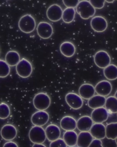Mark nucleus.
I'll use <instances>...</instances> for the list:
<instances>
[{
    "mask_svg": "<svg viewBox=\"0 0 117 147\" xmlns=\"http://www.w3.org/2000/svg\"><path fill=\"white\" fill-rule=\"evenodd\" d=\"M76 11L82 19L87 20L95 15L96 10L89 1H82L76 7Z\"/></svg>",
    "mask_w": 117,
    "mask_h": 147,
    "instance_id": "1",
    "label": "nucleus"
},
{
    "mask_svg": "<svg viewBox=\"0 0 117 147\" xmlns=\"http://www.w3.org/2000/svg\"><path fill=\"white\" fill-rule=\"evenodd\" d=\"M36 22L32 15L26 14L21 17L18 22V27L20 30L26 34H30L35 29Z\"/></svg>",
    "mask_w": 117,
    "mask_h": 147,
    "instance_id": "2",
    "label": "nucleus"
},
{
    "mask_svg": "<svg viewBox=\"0 0 117 147\" xmlns=\"http://www.w3.org/2000/svg\"><path fill=\"white\" fill-rule=\"evenodd\" d=\"M33 105L39 111H45L49 107L51 99L48 94L43 92L37 94L33 99Z\"/></svg>",
    "mask_w": 117,
    "mask_h": 147,
    "instance_id": "3",
    "label": "nucleus"
},
{
    "mask_svg": "<svg viewBox=\"0 0 117 147\" xmlns=\"http://www.w3.org/2000/svg\"><path fill=\"white\" fill-rule=\"evenodd\" d=\"M29 137L34 144H43L46 139L45 130L42 127L34 126L30 130Z\"/></svg>",
    "mask_w": 117,
    "mask_h": 147,
    "instance_id": "4",
    "label": "nucleus"
},
{
    "mask_svg": "<svg viewBox=\"0 0 117 147\" xmlns=\"http://www.w3.org/2000/svg\"><path fill=\"white\" fill-rule=\"evenodd\" d=\"M16 71L17 74L21 78H28L32 73V65L27 59L22 58L16 66Z\"/></svg>",
    "mask_w": 117,
    "mask_h": 147,
    "instance_id": "5",
    "label": "nucleus"
},
{
    "mask_svg": "<svg viewBox=\"0 0 117 147\" xmlns=\"http://www.w3.org/2000/svg\"><path fill=\"white\" fill-rule=\"evenodd\" d=\"M94 61L98 67L104 69L111 64V58L109 53L105 51L100 50L94 55Z\"/></svg>",
    "mask_w": 117,
    "mask_h": 147,
    "instance_id": "6",
    "label": "nucleus"
},
{
    "mask_svg": "<svg viewBox=\"0 0 117 147\" xmlns=\"http://www.w3.org/2000/svg\"><path fill=\"white\" fill-rule=\"evenodd\" d=\"M65 101L70 107L74 110H78L83 106V98L79 95L74 92H69L66 94Z\"/></svg>",
    "mask_w": 117,
    "mask_h": 147,
    "instance_id": "7",
    "label": "nucleus"
},
{
    "mask_svg": "<svg viewBox=\"0 0 117 147\" xmlns=\"http://www.w3.org/2000/svg\"><path fill=\"white\" fill-rule=\"evenodd\" d=\"M49 119V115L47 112L38 111L33 114L31 120L33 125L42 127L46 125Z\"/></svg>",
    "mask_w": 117,
    "mask_h": 147,
    "instance_id": "8",
    "label": "nucleus"
},
{
    "mask_svg": "<svg viewBox=\"0 0 117 147\" xmlns=\"http://www.w3.org/2000/svg\"><path fill=\"white\" fill-rule=\"evenodd\" d=\"M36 30L38 36L44 39L50 38L53 33V27L51 24L45 22H41L38 24Z\"/></svg>",
    "mask_w": 117,
    "mask_h": 147,
    "instance_id": "9",
    "label": "nucleus"
},
{
    "mask_svg": "<svg viewBox=\"0 0 117 147\" xmlns=\"http://www.w3.org/2000/svg\"><path fill=\"white\" fill-rule=\"evenodd\" d=\"M63 11L62 7L58 4L52 5L47 10V18L51 22H58L62 18Z\"/></svg>",
    "mask_w": 117,
    "mask_h": 147,
    "instance_id": "10",
    "label": "nucleus"
},
{
    "mask_svg": "<svg viewBox=\"0 0 117 147\" xmlns=\"http://www.w3.org/2000/svg\"><path fill=\"white\" fill-rule=\"evenodd\" d=\"M91 26L95 32H102L107 29L108 23L104 17L101 16H96L93 17L91 20Z\"/></svg>",
    "mask_w": 117,
    "mask_h": 147,
    "instance_id": "11",
    "label": "nucleus"
},
{
    "mask_svg": "<svg viewBox=\"0 0 117 147\" xmlns=\"http://www.w3.org/2000/svg\"><path fill=\"white\" fill-rule=\"evenodd\" d=\"M108 117L109 112L103 107L94 109L91 114V118L95 123H102L108 120Z\"/></svg>",
    "mask_w": 117,
    "mask_h": 147,
    "instance_id": "12",
    "label": "nucleus"
},
{
    "mask_svg": "<svg viewBox=\"0 0 117 147\" xmlns=\"http://www.w3.org/2000/svg\"><path fill=\"white\" fill-rule=\"evenodd\" d=\"M17 129L14 126L11 124H6L2 127L1 135L3 139L7 141H11L16 138Z\"/></svg>",
    "mask_w": 117,
    "mask_h": 147,
    "instance_id": "13",
    "label": "nucleus"
},
{
    "mask_svg": "<svg viewBox=\"0 0 117 147\" xmlns=\"http://www.w3.org/2000/svg\"><path fill=\"white\" fill-rule=\"evenodd\" d=\"M95 92L99 95L104 96H109L112 90V86L110 82L106 80L99 82L95 87Z\"/></svg>",
    "mask_w": 117,
    "mask_h": 147,
    "instance_id": "14",
    "label": "nucleus"
},
{
    "mask_svg": "<svg viewBox=\"0 0 117 147\" xmlns=\"http://www.w3.org/2000/svg\"><path fill=\"white\" fill-rule=\"evenodd\" d=\"M78 92L79 95L82 98L89 100L95 96V87L91 84H84L80 86Z\"/></svg>",
    "mask_w": 117,
    "mask_h": 147,
    "instance_id": "15",
    "label": "nucleus"
},
{
    "mask_svg": "<svg viewBox=\"0 0 117 147\" xmlns=\"http://www.w3.org/2000/svg\"><path fill=\"white\" fill-rule=\"evenodd\" d=\"M47 139L49 141L53 142L59 139L61 135L60 128L54 124H50L45 129Z\"/></svg>",
    "mask_w": 117,
    "mask_h": 147,
    "instance_id": "16",
    "label": "nucleus"
},
{
    "mask_svg": "<svg viewBox=\"0 0 117 147\" xmlns=\"http://www.w3.org/2000/svg\"><path fill=\"white\" fill-rule=\"evenodd\" d=\"M93 123L91 117L85 115L78 119L77 127L81 132H89L93 125Z\"/></svg>",
    "mask_w": 117,
    "mask_h": 147,
    "instance_id": "17",
    "label": "nucleus"
},
{
    "mask_svg": "<svg viewBox=\"0 0 117 147\" xmlns=\"http://www.w3.org/2000/svg\"><path fill=\"white\" fill-rule=\"evenodd\" d=\"M90 131L95 139L101 140L106 137V127L102 123L93 124Z\"/></svg>",
    "mask_w": 117,
    "mask_h": 147,
    "instance_id": "18",
    "label": "nucleus"
},
{
    "mask_svg": "<svg viewBox=\"0 0 117 147\" xmlns=\"http://www.w3.org/2000/svg\"><path fill=\"white\" fill-rule=\"evenodd\" d=\"M77 125V121L75 119L70 116L63 117L60 121L61 128L66 131H74L76 128Z\"/></svg>",
    "mask_w": 117,
    "mask_h": 147,
    "instance_id": "19",
    "label": "nucleus"
},
{
    "mask_svg": "<svg viewBox=\"0 0 117 147\" xmlns=\"http://www.w3.org/2000/svg\"><path fill=\"white\" fill-rule=\"evenodd\" d=\"M93 137L89 132H81L78 134V147H88L93 140Z\"/></svg>",
    "mask_w": 117,
    "mask_h": 147,
    "instance_id": "20",
    "label": "nucleus"
},
{
    "mask_svg": "<svg viewBox=\"0 0 117 147\" xmlns=\"http://www.w3.org/2000/svg\"><path fill=\"white\" fill-rule=\"evenodd\" d=\"M60 51L61 53L65 57H71L75 55L76 49L75 45L72 42L65 41L61 44Z\"/></svg>",
    "mask_w": 117,
    "mask_h": 147,
    "instance_id": "21",
    "label": "nucleus"
},
{
    "mask_svg": "<svg viewBox=\"0 0 117 147\" xmlns=\"http://www.w3.org/2000/svg\"><path fill=\"white\" fill-rule=\"evenodd\" d=\"M106 99V97L99 94L94 96L88 100V106L93 109L103 107L105 105Z\"/></svg>",
    "mask_w": 117,
    "mask_h": 147,
    "instance_id": "22",
    "label": "nucleus"
},
{
    "mask_svg": "<svg viewBox=\"0 0 117 147\" xmlns=\"http://www.w3.org/2000/svg\"><path fill=\"white\" fill-rule=\"evenodd\" d=\"M78 135L74 131H66L63 136V139L67 146L74 147L77 144Z\"/></svg>",
    "mask_w": 117,
    "mask_h": 147,
    "instance_id": "23",
    "label": "nucleus"
},
{
    "mask_svg": "<svg viewBox=\"0 0 117 147\" xmlns=\"http://www.w3.org/2000/svg\"><path fill=\"white\" fill-rule=\"evenodd\" d=\"M20 60V54L15 51H8L5 56V61L11 67L16 66Z\"/></svg>",
    "mask_w": 117,
    "mask_h": 147,
    "instance_id": "24",
    "label": "nucleus"
},
{
    "mask_svg": "<svg viewBox=\"0 0 117 147\" xmlns=\"http://www.w3.org/2000/svg\"><path fill=\"white\" fill-rule=\"evenodd\" d=\"M104 74L105 78L110 80H114L117 79V66L111 64L104 70Z\"/></svg>",
    "mask_w": 117,
    "mask_h": 147,
    "instance_id": "25",
    "label": "nucleus"
},
{
    "mask_svg": "<svg viewBox=\"0 0 117 147\" xmlns=\"http://www.w3.org/2000/svg\"><path fill=\"white\" fill-rule=\"evenodd\" d=\"M105 108L109 113H117V99L115 96H110L106 99Z\"/></svg>",
    "mask_w": 117,
    "mask_h": 147,
    "instance_id": "26",
    "label": "nucleus"
},
{
    "mask_svg": "<svg viewBox=\"0 0 117 147\" xmlns=\"http://www.w3.org/2000/svg\"><path fill=\"white\" fill-rule=\"evenodd\" d=\"M106 137L107 139L114 140L117 138V122L108 124L106 127Z\"/></svg>",
    "mask_w": 117,
    "mask_h": 147,
    "instance_id": "27",
    "label": "nucleus"
},
{
    "mask_svg": "<svg viewBox=\"0 0 117 147\" xmlns=\"http://www.w3.org/2000/svg\"><path fill=\"white\" fill-rule=\"evenodd\" d=\"M76 10L75 8H66L63 11V20L65 23H71L74 20Z\"/></svg>",
    "mask_w": 117,
    "mask_h": 147,
    "instance_id": "28",
    "label": "nucleus"
},
{
    "mask_svg": "<svg viewBox=\"0 0 117 147\" xmlns=\"http://www.w3.org/2000/svg\"><path fill=\"white\" fill-rule=\"evenodd\" d=\"M0 77L5 78L9 74L10 71V66L5 61L0 60Z\"/></svg>",
    "mask_w": 117,
    "mask_h": 147,
    "instance_id": "29",
    "label": "nucleus"
},
{
    "mask_svg": "<svg viewBox=\"0 0 117 147\" xmlns=\"http://www.w3.org/2000/svg\"><path fill=\"white\" fill-rule=\"evenodd\" d=\"M10 109L9 106L4 102L0 105V118L1 119H5L9 116Z\"/></svg>",
    "mask_w": 117,
    "mask_h": 147,
    "instance_id": "30",
    "label": "nucleus"
},
{
    "mask_svg": "<svg viewBox=\"0 0 117 147\" xmlns=\"http://www.w3.org/2000/svg\"><path fill=\"white\" fill-rule=\"evenodd\" d=\"M67 144L64 140L59 138L56 140L51 142L50 144V147H67Z\"/></svg>",
    "mask_w": 117,
    "mask_h": 147,
    "instance_id": "31",
    "label": "nucleus"
},
{
    "mask_svg": "<svg viewBox=\"0 0 117 147\" xmlns=\"http://www.w3.org/2000/svg\"><path fill=\"white\" fill-rule=\"evenodd\" d=\"M92 6L95 9H101L104 7L106 1L104 0H91L89 1Z\"/></svg>",
    "mask_w": 117,
    "mask_h": 147,
    "instance_id": "32",
    "label": "nucleus"
},
{
    "mask_svg": "<svg viewBox=\"0 0 117 147\" xmlns=\"http://www.w3.org/2000/svg\"><path fill=\"white\" fill-rule=\"evenodd\" d=\"M63 3H64L65 6L67 8H75L77 6L79 3V1H67V0H64L63 1Z\"/></svg>",
    "mask_w": 117,
    "mask_h": 147,
    "instance_id": "33",
    "label": "nucleus"
},
{
    "mask_svg": "<svg viewBox=\"0 0 117 147\" xmlns=\"http://www.w3.org/2000/svg\"><path fill=\"white\" fill-rule=\"evenodd\" d=\"M88 147H103L102 142L100 140L93 139Z\"/></svg>",
    "mask_w": 117,
    "mask_h": 147,
    "instance_id": "34",
    "label": "nucleus"
},
{
    "mask_svg": "<svg viewBox=\"0 0 117 147\" xmlns=\"http://www.w3.org/2000/svg\"><path fill=\"white\" fill-rule=\"evenodd\" d=\"M3 147H19L18 144L14 142L10 141L5 143Z\"/></svg>",
    "mask_w": 117,
    "mask_h": 147,
    "instance_id": "35",
    "label": "nucleus"
},
{
    "mask_svg": "<svg viewBox=\"0 0 117 147\" xmlns=\"http://www.w3.org/2000/svg\"><path fill=\"white\" fill-rule=\"evenodd\" d=\"M32 147H46L43 144H34Z\"/></svg>",
    "mask_w": 117,
    "mask_h": 147,
    "instance_id": "36",
    "label": "nucleus"
},
{
    "mask_svg": "<svg viewBox=\"0 0 117 147\" xmlns=\"http://www.w3.org/2000/svg\"><path fill=\"white\" fill-rule=\"evenodd\" d=\"M107 2L109 3H111L114 1H106Z\"/></svg>",
    "mask_w": 117,
    "mask_h": 147,
    "instance_id": "37",
    "label": "nucleus"
},
{
    "mask_svg": "<svg viewBox=\"0 0 117 147\" xmlns=\"http://www.w3.org/2000/svg\"><path fill=\"white\" fill-rule=\"evenodd\" d=\"M114 96L115 97H116V98L117 99V90L116 91V92H115Z\"/></svg>",
    "mask_w": 117,
    "mask_h": 147,
    "instance_id": "38",
    "label": "nucleus"
},
{
    "mask_svg": "<svg viewBox=\"0 0 117 147\" xmlns=\"http://www.w3.org/2000/svg\"><path fill=\"white\" fill-rule=\"evenodd\" d=\"M115 140H116V144H117V138H116V139Z\"/></svg>",
    "mask_w": 117,
    "mask_h": 147,
    "instance_id": "39",
    "label": "nucleus"
},
{
    "mask_svg": "<svg viewBox=\"0 0 117 147\" xmlns=\"http://www.w3.org/2000/svg\"><path fill=\"white\" fill-rule=\"evenodd\" d=\"M75 147V146H74V147Z\"/></svg>",
    "mask_w": 117,
    "mask_h": 147,
    "instance_id": "40",
    "label": "nucleus"
},
{
    "mask_svg": "<svg viewBox=\"0 0 117 147\" xmlns=\"http://www.w3.org/2000/svg\"></svg>",
    "mask_w": 117,
    "mask_h": 147,
    "instance_id": "41",
    "label": "nucleus"
},
{
    "mask_svg": "<svg viewBox=\"0 0 117 147\" xmlns=\"http://www.w3.org/2000/svg\"></svg>",
    "mask_w": 117,
    "mask_h": 147,
    "instance_id": "42",
    "label": "nucleus"
}]
</instances>
